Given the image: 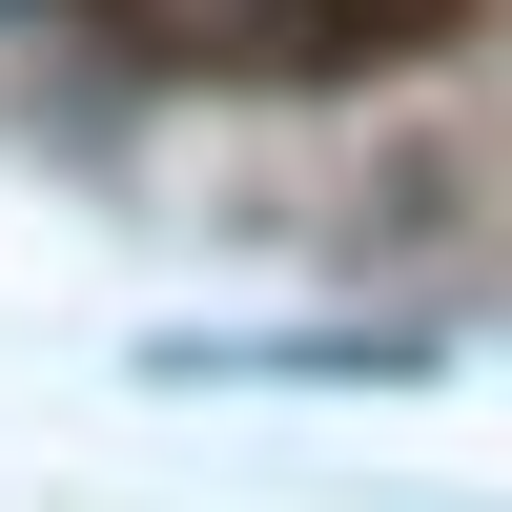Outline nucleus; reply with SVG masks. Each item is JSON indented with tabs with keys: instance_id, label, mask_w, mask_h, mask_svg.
<instances>
[{
	"instance_id": "obj_1",
	"label": "nucleus",
	"mask_w": 512,
	"mask_h": 512,
	"mask_svg": "<svg viewBox=\"0 0 512 512\" xmlns=\"http://www.w3.org/2000/svg\"><path fill=\"white\" fill-rule=\"evenodd\" d=\"M103 21L185 82H369L410 41H451L472 0H103Z\"/></svg>"
}]
</instances>
